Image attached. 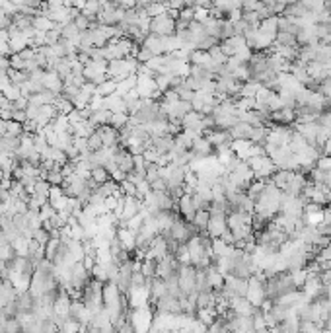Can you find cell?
Instances as JSON below:
<instances>
[{
  "label": "cell",
  "instance_id": "6da1fadb",
  "mask_svg": "<svg viewBox=\"0 0 331 333\" xmlns=\"http://www.w3.org/2000/svg\"><path fill=\"white\" fill-rule=\"evenodd\" d=\"M193 234H197L195 226H193V222H189V220H185V218H179V216H177L176 220L172 222L170 230L164 232V236H172V238H176L179 244H185Z\"/></svg>",
  "mask_w": 331,
  "mask_h": 333
},
{
  "label": "cell",
  "instance_id": "7a4b0ae2",
  "mask_svg": "<svg viewBox=\"0 0 331 333\" xmlns=\"http://www.w3.org/2000/svg\"><path fill=\"white\" fill-rule=\"evenodd\" d=\"M152 320H154V314L150 310V304H148V306H141V308H132L131 314H129V322L132 323V327H134L136 331H146V329H150Z\"/></svg>",
  "mask_w": 331,
  "mask_h": 333
},
{
  "label": "cell",
  "instance_id": "3957f363",
  "mask_svg": "<svg viewBox=\"0 0 331 333\" xmlns=\"http://www.w3.org/2000/svg\"><path fill=\"white\" fill-rule=\"evenodd\" d=\"M177 30L176 18L170 16V12H164L150 20V34L156 35H174Z\"/></svg>",
  "mask_w": 331,
  "mask_h": 333
},
{
  "label": "cell",
  "instance_id": "277c9868",
  "mask_svg": "<svg viewBox=\"0 0 331 333\" xmlns=\"http://www.w3.org/2000/svg\"><path fill=\"white\" fill-rule=\"evenodd\" d=\"M136 92L141 98H150V100L162 96L152 74H136Z\"/></svg>",
  "mask_w": 331,
  "mask_h": 333
},
{
  "label": "cell",
  "instance_id": "5b68a950",
  "mask_svg": "<svg viewBox=\"0 0 331 333\" xmlns=\"http://www.w3.org/2000/svg\"><path fill=\"white\" fill-rule=\"evenodd\" d=\"M170 254V245H168V240H166L164 234H158V236H154V240L150 242V245H148V249H146V254H144V257H152V259H162V257H166Z\"/></svg>",
  "mask_w": 331,
  "mask_h": 333
},
{
  "label": "cell",
  "instance_id": "8992f818",
  "mask_svg": "<svg viewBox=\"0 0 331 333\" xmlns=\"http://www.w3.org/2000/svg\"><path fill=\"white\" fill-rule=\"evenodd\" d=\"M127 296H129L131 308H141V306H148L150 304V290H148L146 285L131 287V289L127 290Z\"/></svg>",
  "mask_w": 331,
  "mask_h": 333
},
{
  "label": "cell",
  "instance_id": "52a82bcc",
  "mask_svg": "<svg viewBox=\"0 0 331 333\" xmlns=\"http://www.w3.org/2000/svg\"><path fill=\"white\" fill-rule=\"evenodd\" d=\"M181 129L205 133V113L195 111V109H191L189 113H185L183 119H181Z\"/></svg>",
  "mask_w": 331,
  "mask_h": 333
},
{
  "label": "cell",
  "instance_id": "ba28073f",
  "mask_svg": "<svg viewBox=\"0 0 331 333\" xmlns=\"http://www.w3.org/2000/svg\"><path fill=\"white\" fill-rule=\"evenodd\" d=\"M226 230H228L226 212H216V214H210L209 224H207V234H209L210 238H220Z\"/></svg>",
  "mask_w": 331,
  "mask_h": 333
},
{
  "label": "cell",
  "instance_id": "9c48e42d",
  "mask_svg": "<svg viewBox=\"0 0 331 333\" xmlns=\"http://www.w3.org/2000/svg\"><path fill=\"white\" fill-rule=\"evenodd\" d=\"M141 209H143V199L132 197V195H125V205H123V212L119 216V226H123L136 212H141Z\"/></svg>",
  "mask_w": 331,
  "mask_h": 333
},
{
  "label": "cell",
  "instance_id": "30bf717a",
  "mask_svg": "<svg viewBox=\"0 0 331 333\" xmlns=\"http://www.w3.org/2000/svg\"><path fill=\"white\" fill-rule=\"evenodd\" d=\"M255 310L257 308L245 296H232L230 298V312L234 316H254Z\"/></svg>",
  "mask_w": 331,
  "mask_h": 333
},
{
  "label": "cell",
  "instance_id": "8fae6325",
  "mask_svg": "<svg viewBox=\"0 0 331 333\" xmlns=\"http://www.w3.org/2000/svg\"><path fill=\"white\" fill-rule=\"evenodd\" d=\"M205 277H207V285H209L212 290H220L226 283V275L220 273L214 263H210L207 269H205Z\"/></svg>",
  "mask_w": 331,
  "mask_h": 333
},
{
  "label": "cell",
  "instance_id": "7c38bea8",
  "mask_svg": "<svg viewBox=\"0 0 331 333\" xmlns=\"http://www.w3.org/2000/svg\"><path fill=\"white\" fill-rule=\"evenodd\" d=\"M43 86L55 94H61L63 92V86H65V80L59 76V72L53 70V68H45V76H43Z\"/></svg>",
  "mask_w": 331,
  "mask_h": 333
},
{
  "label": "cell",
  "instance_id": "4fadbf2b",
  "mask_svg": "<svg viewBox=\"0 0 331 333\" xmlns=\"http://www.w3.org/2000/svg\"><path fill=\"white\" fill-rule=\"evenodd\" d=\"M177 212L185 218V220H193V216H195V212H197V209H195V205H193V199H191V195L189 193H183L179 199H177Z\"/></svg>",
  "mask_w": 331,
  "mask_h": 333
},
{
  "label": "cell",
  "instance_id": "5bb4252c",
  "mask_svg": "<svg viewBox=\"0 0 331 333\" xmlns=\"http://www.w3.org/2000/svg\"><path fill=\"white\" fill-rule=\"evenodd\" d=\"M117 238H119L121 247L127 252V254H131V252L136 249V234L131 232L127 226H119V230H117Z\"/></svg>",
  "mask_w": 331,
  "mask_h": 333
},
{
  "label": "cell",
  "instance_id": "9a60e30c",
  "mask_svg": "<svg viewBox=\"0 0 331 333\" xmlns=\"http://www.w3.org/2000/svg\"><path fill=\"white\" fill-rule=\"evenodd\" d=\"M96 131L101 134L103 146L119 145V129H115V127H111V125H101V127H96Z\"/></svg>",
  "mask_w": 331,
  "mask_h": 333
},
{
  "label": "cell",
  "instance_id": "2e32d148",
  "mask_svg": "<svg viewBox=\"0 0 331 333\" xmlns=\"http://www.w3.org/2000/svg\"><path fill=\"white\" fill-rule=\"evenodd\" d=\"M205 136L209 141L212 148L220 145H226V143H232V136L228 133V129H212V131H205Z\"/></svg>",
  "mask_w": 331,
  "mask_h": 333
},
{
  "label": "cell",
  "instance_id": "e0dca14e",
  "mask_svg": "<svg viewBox=\"0 0 331 333\" xmlns=\"http://www.w3.org/2000/svg\"><path fill=\"white\" fill-rule=\"evenodd\" d=\"M318 129H320V123L318 121H310V123H296V131L310 145H316V134H318Z\"/></svg>",
  "mask_w": 331,
  "mask_h": 333
},
{
  "label": "cell",
  "instance_id": "ac0fdd59",
  "mask_svg": "<svg viewBox=\"0 0 331 333\" xmlns=\"http://www.w3.org/2000/svg\"><path fill=\"white\" fill-rule=\"evenodd\" d=\"M252 145H254V143H252L250 138H232L230 148L234 150V154L238 156L240 160H247Z\"/></svg>",
  "mask_w": 331,
  "mask_h": 333
},
{
  "label": "cell",
  "instance_id": "d6986e66",
  "mask_svg": "<svg viewBox=\"0 0 331 333\" xmlns=\"http://www.w3.org/2000/svg\"><path fill=\"white\" fill-rule=\"evenodd\" d=\"M261 34L269 35L271 39H275L277 34H279V16H269L259 22V27H257Z\"/></svg>",
  "mask_w": 331,
  "mask_h": 333
},
{
  "label": "cell",
  "instance_id": "ffe728a7",
  "mask_svg": "<svg viewBox=\"0 0 331 333\" xmlns=\"http://www.w3.org/2000/svg\"><path fill=\"white\" fill-rule=\"evenodd\" d=\"M252 131H254V127H252L250 123L242 121V119L228 129V133H230L232 138H250V136H252Z\"/></svg>",
  "mask_w": 331,
  "mask_h": 333
},
{
  "label": "cell",
  "instance_id": "44dd1931",
  "mask_svg": "<svg viewBox=\"0 0 331 333\" xmlns=\"http://www.w3.org/2000/svg\"><path fill=\"white\" fill-rule=\"evenodd\" d=\"M191 152H193L195 156H209V154H212V145L207 141L205 134H201V136H197V138L193 141V145H191Z\"/></svg>",
  "mask_w": 331,
  "mask_h": 333
},
{
  "label": "cell",
  "instance_id": "7402d4cb",
  "mask_svg": "<svg viewBox=\"0 0 331 333\" xmlns=\"http://www.w3.org/2000/svg\"><path fill=\"white\" fill-rule=\"evenodd\" d=\"M209 218H210V212L209 209H199L195 212V216H193V226H195V230L201 234H207V224H209Z\"/></svg>",
  "mask_w": 331,
  "mask_h": 333
},
{
  "label": "cell",
  "instance_id": "603a6c76",
  "mask_svg": "<svg viewBox=\"0 0 331 333\" xmlns=\"http://www.w3.org/2000/svg\"><path fill=\"white\" fill-rule=\"evenodd\" d=\"M292 176H294V172L279 168V170H277L275 174H273V176H271L269 179H271V181H273V183H275L279 189H283V191H285V189H287V185H288V181H290V178H292Z\"/></svg>",
  "mask_w": 331,
  "mask_h": 333
},
{
  "label": "cell",
  "instance_id": "cb8c5ba5",
  "mask_svg": "<svg viewBox=\"0 0 331 333\" xmlns=\"http://www.w3.org/2000/svg\"><path fill=\"white\" fill-rule=\"evenodd\" d=\"M259 88H261V82H257V80H254V78H250V80L242 82L238 98H255V94H257V90Z\"/></svg>",
  "mask_w": 331,
  "mask_h": 333
},
{
  "label": "cell",
  "instance_id": "d4e9b609",
  "mask_svg": "<svg viewBox=\"0 0 331 333\" xmlns=\"http://www.w3.org/2000/svg\"><path fill=\"white\" fill-rule=\"evenodd\" d=\"M146 12V16H150V18H156V16H160V14H164L168 12V2H146V4H141Z\"/></svg>",
  "mask_w": 331,
  "mask_h": 333
},
{
  "label": "cell",
  "instance_id": "484cf974",
  "mask_svg": "<svg viewBox=\"0 0 331 333\" xmlns=\"http://www.w3.org/2000/svg\"><path fill=\"white\" fill-rule=\"evenodd\" d=\"M132 88H136V74H129L127 78H123V80H119L117 82V96H125V94H129Z\"/></svg>",
  "mask_w": 331,
  "mask_h": 333
},
{
  "label": "cell",
  "instance_id": "4316f807",
  "mask_svg": "<svg viewBox=\"0 0 331 333\" xmlns=\"http://www.w3.org/2000/svg\"><path fill=\"white\" fill-rule=\"evenodd\" d=\"M115 92H117V80H113V78H107V80H103L101 84L96 86V94L103 96V98H107Z\"/></svg>",
  "mask_w": 331,
  "mask_h": 333
},
{
  "label": "cell",
  "instance_id": "83f0119b",
  "mask_svg": "<svg viewBox=\"0 0 331 333\" xmlns=\"http://www.w3.org/2000/svg\"><path fill=\"white\" fill-rule=\"evenodd\" d=\"M290 273V277H292V283H294V287L296 289H302V285L306 283V279H308V269L306 267H300V269H294V271H288Z\"/></svg>",
  "mask_w": 331,
  "mask_h": 333
},
{
  "label": "cell",
  "instance_id": "f1b7e54d",
  "mask_svg": "<svg viewBox=\"0 0 331 333\" xmlns=\"http://www.w3.org/2000/svg\"><path fill=\"white\" fill-rule=\"evenodd\" d=\"M111 176H109V172L105 170V166H96V168H92V179L96 181V183H103V181H107Z\"/></svg>",
  "mask_w": 331,
  "mask_h": 333
},
{
  "label": "cell",
  "instance_id": "f546056e",
  "mask_svg": "<svg viewBox=\"0 0 331 333\" xmlns=\"http://www.w3.org/2000/svg\"><path fill=\"white\" fill-rule=\"evenodd\" d=\"M129 119H131L129 113H111L109 125L111 127H115V129H121V127H125V125L129 123Z\"/></svg>",
  "mask_w": 331,
  "mask_h": 333
},
{
  "label": "cell",
  "instance_id": "4dcf8cb0",
  "mask_svg": "<svg viewBox=\"0 0 331 333\" xmlns=\"http://www.w3.org/2000/svg\"><path fill=\"white\" fill-rule=\"evenodd\" d=\"M141 271L144 273V277H154L156 275V259H152V257H144V261L141 263Z\"/></svg>",
  "mask_w": 331,
  "mask_h": 333
},
{
  "label": "cell",
  "instance_id": "1f68e13d",
  "mask_svg": "<svg viewBox=\"0 0 331 333\" xmlns=\"http://www.w3.org/2000/svg\"><path fill=\"white\" fill-rule=\"evenodd\" d=\"M275 43H279V45H294V47H298L296 35L288 34V32H279L277 37H275Z\"/></svg>",
  "mask_w": 331,
  "mask_h": 333
},
{
  "label": "cell",
  "instance_id": "d6a6232c",
  "mask_svg": "<svg viewBox=\"0 0 331 333\" xmlns=\"http://www.w3.org/2000/svg\"><path fill=\"white\" fill-rule=\"evenodd\" d=\"M176 257L181 265H191V259H189V252H187V244H179L176 249Z\"/></svg>",
  "mask_w": 331,
  "mask_h": 333
},
{
  "label": "cell",
  "instance_id": "836d02e7",
  "mask_svg": "<svg viewBox=\"0 0 331 333\" xmlns=\"http://www.w3.org/2000/svg\"><path fill=\"white\" fill-rule=\"evenodd\" d=\"M49 189H51V183L47 179H37L35 181V187H33V193L35 195H41V197H49Z\"/></svg>",
  "mask_w": 331,
  "mask_h": 333
},
{
  "label": "cell",
  "instance_id": "e575fe53",
  "mask_svg": "<svg viewBox=\"0 0 331 333\" xmlns=\"http://www.w3.org/2000/svg\"><path fill=\"white\" fill-rule=\"evenodd\" d=\"M88 150H92V152H96V150H99L101 146H103V141H101V134L98 133V131H94V133L90 134L88 138Z\"/></svg>",
  "mask_w": 331,
  "mask_h": 333
},
{
  "label": "cell",
  "instance_id": "d590c367",
  "mask_svg": "<svg viewBox=\"0 0 331 333\" xmlns=\"http://www.w3.org/2000/svg\"><path fill=\"white\" fill-rule=\"evenodd\" d=\"M6 98L10 101H14V100H18L20 96H22V90H20V86H16V84H8L6 88H4V92H2Z\"/></svg>",
  "mask_w": 331,
  "mask_h": 333
},
{
  "label": "cell",
  "instance_id": "8d00e7d4",
  "mask_svg": "<svg viewBox=\"0 0 331 333\" xmlns=\"http://www.w3.org/2000/svg\"><path fill=\"white\" fill-rule=\"evenodd\" d=\"M55 214H57L55 207H53V205H51L49 201H47L43 207L39 209V216H41V220H43V222H45V220H49V218H53Z\"/></svg>",
  "mask_w": 331,
  "mask_h": 333
},
{
  "label": "cell",
  "instance_id": "74e56055",
  "mask_svg": "<svg viewBox=\"0 0 331 333\" xmlns=\"http://www.w3.org/2000/svg\"><path fill=\"white\" fill-rule=\"evenodd\" d=\"M150 191H152V185H150V181L146 178L136 183V197H139V199H144V195L150 193Z\"/></svg>",
  "mask_w": 331,
  "mask_h": 333
},
{
  "label": "cell",
  "instance_id": "f35d334b",
  "mask_svg": "<svg viewBox=\"0 0 331 333\" xmlns=\"http://www.w3.org/2000/svg\"><path fill=\"white\" fill-rule=\"evenodd\" d=\"M310 178H312V183H325L327 172H323V170H320V168L316 166L312 172H310Z\"/></svg>",
  "mask_w": 331,
  "mask_h": 333
},
{
  "label": "cell",
  "instance_id": "ab89813d",
  "mask_svg": "<svg viewBox=\"0 0 331 333\" xmlns=\"http://www.w3.org/2000/svg\"><path fill=\"white\" fill-rule=\"evenodd\" d=\"M119 187H121V191L125 193V195H132V197H136V185L132 183L131 179H123L121 183H119Z\"/></svg>",
  "mask_w": 331,
  "mask_h": 333
},
{
  "label": "cell",
  "instance_id": "60d3db41",
  "mask_svg": "<svg viewBox=\"0 0 331 333\" xmlns=\"http://www.w3.org/2000/svg\"><path fill=\"white\" fill-rule=\"evenodd\" d=\"M250 27H252V25L245 22L243 18H240V20H236V22H234V34H236V35H245V32H247Z\"/></svg>",
  "mask_w": 331,
  "mask_h": 333
},
{
  "label": "cell",
  "instance_id": "b9f144b4",
  "mask_svg": "<svg viewBox=\"0 0 331 333\" xmlns=\"http://www.w3.org/2000/svg\"><path fill=\"white\" fill-rule=\"evenodd\" d=\"M316 166L323 170V172H329L331 170V154H321L318 160H316Z\"/></svg>",
  "mask_w": 331,
  "mask_h": 333
},
{
  "label": "cell",
  "instance_id": "7bdbcfd3",
  "mask_svg": "<svg viewBox=\"0 0 331 333\" xmlns=\"http://www.w3.org/2000/svg\"><path fill=\"white\" fill-rule=\"evenodd\" d=\"M331 261V244L323 245V247H320V252H318V257H316V261Z\"/></svg>",
  "mask_w": 331,
  "mask_h": 333
},
{
  "label": "cell",
  "instance_id": "ee69618b",
  "mask_svg": "<svg viewBox=\"0 0 331 333\" xmlns=\"http://www.w3.org/2000/svg\"><path fill=\"white\" fill-rule=\"evenodd\" d=\"M189 329H191V331H207V329H209V325H207V323H203L199 318H193V320H191V325H189Z\"/></svg>",
  "mask_w": 331,
  "mask_h": 333
},
{
  "label": "cell",
  "instance_id": "f6af8a7d",
  "mask_svg": "<svg viewBox=\"0 0 331 333\" xmlns=\"http://www.w3.org/2000/svg\"><path fill=\"white\" fill-rule=\"evenodd\" d=\"M210 16V10L209 8H195V22H205L207 18Z\"/></svg>",
  "mask_w": 331,
  "mask_h": 333
},
{
  "label": "cell",
  "instance_id": "bcb514c9",
  "mask_svg": "<svg viewBox=\"0 0 331 333\" xmlns=\"http://www.w3.org/2000/svg\"><path fill=\"white\" fill-rule=\"evenodd\" d=\"M27 105H30V98H25V96H20L18 100L12 101V107L14 109H25Z\"/></svg>",
  "mask_w": 331,
  "mask_h": 333
},
{
  "label": "cell",
  "instance_id": "7dc6e473",
  "mask_svg": "<svg viewBox=\"0 0 331 333\" xmlns=\"http://www.w3.org/2000/svg\"><path fill=\"white\" fill-rule=\"evenodd\" d=\"M8 84H12L8 70H0V92H4V88H6Z\"/></svg>",
  "mask_w": 331,
  "mask_h": 333
},
{
  "label": "cell",
  "instance_id": "c3c4849f",
  "mask_svg": "<svg viewBox=\"0 0 331 333\" xmlns=\"http://www.w3.org/2000/svg\"><path fill=\"white\" fill-rule=\"evenodd\" d=\"M150 185H152V189H154V191H166V189H168V185H166V179H164V178L154 179V181H152Z\"/></svg>",
  "mask_w": 331,
  "mask_h": 333
},
{
  "label": "cell",
  "instance_id": "681fc988",
  "mask_svg": "<svg viewBox=\"0 0 331 333\" xmlns=\"http://www.w3.org/2000/svg\"><path fill=\"white\" fill-rule=\"evenodd\" d=\"M199 6H201V8H209L210 10L212 0H195V6H193V8H199Z\"/></svg>",
  "mask_w": 331,
  "mask_h": 333
},
{
  "label": "cell",
  "instance_id": "f907efd6",
  "mask_svg": "<svg viewBox=\"0 0 331 333\" xmlns=\"http://www.w3.org/2000/svg\"><path fill=\"white\" fill-rule=\"evenodd\" d=\"M323 220L331 224V205L327 207V209H323Z\"/></svg>",
  "mask_w": 331,
  "mask_h": 333
},
{
  "label": "cell",
  "instance_id": "816d5d0a",
  "mask_svg": "<svg viewBox=\"0 0 331 333\" xmlns=\"http://www.w3.org/2000/svg\"><path fill=\"white\" fill-rule=\"evenodd\" d=\"M323 154H331V136L325 141V145H323Z\"/></svg>",
  "mask_w": 331,
  "mask_h": 333
},
{
  "label": "cell",
  "instance_id": "f5cc1de1",
  "mask_svg": "<svg viewBox=\"0 0 331 333\" xmlns=\"http://www.w3.org/2000/svg\"><path fill=\"white\" fill-rule=\"evenodd\" d=\"M302 6H306L308 10H312V6H314V0H298Z\"/></svg>",
  "mask_w": 331,
  "mask_h": 333
}]
</instances>
